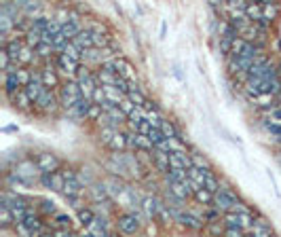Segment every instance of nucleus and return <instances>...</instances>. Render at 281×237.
<instances>
[{
	"label": "nucleus",
	"mask_w": 281,
	"mask_h": 237,
	"mask_svg": "<svg viewBox=\"0 0 281 237\" xmlns=\"http://www.w3.org/2000/svg\"><path fill=\"white\" fill-rule=\"evenodd\" d=\"M80 100H83V94H80V87L76 80H68V83L60 89V104L66 108V111L74 108Z\"/></svg>",
	"instance_id": "obj_1"
},
{
	"label": "nucleus",
	"mask_w": 281,
	"mask_h": 237,
	"mask_svg": "<svg viewBox=\"0 0 281 237\" xmlns=\"http://www.w3.org/2000/svg\"><path fill=\"white\" fill-rule=\"evenodd\" d=\"M239 204V197L233 193L231 189H220V193L214 195V207L220 212H235V205Z\"/></svg>",
	"instance_id": "obj_2"
},
{
	"label": "nucleus",
	"mask_w": 281,
	"mask_h": 237,
	"mask_svg": "<svg viewBox=\"0 0 281 237\" xmlns=\"http://www.w3.org/2000/svg\"><path fill=\"white\" fill-rule=\"evenodd\" d=\"M57 104H60V95L51 89H45V94L38 97V102L34 104V108L40 112H55L57 111Z\"/></svg>",
	"instance_id": "obj_3"
},
{
	"label": "nucleus",
	"mask_w": 281,
	"mask_h": 237,
	"mask_svg": "<svg viewBox=\"0 0 281 237\" xmlns=\"http://www.w3.org/2000/svg\"><path fill=\"white\" fill-rule=\"evenodd\" d=\"M13 174L23 182H30V180H34V178L43 176V172H38V165L34 163V161H21V163L15 167Z\"/></svg>",
	"instance_id": "obj_4"
},
{
	"label": "nucleus",
	"mask_w": 281,
	"mask_h": 237,
	"mask_svg": "<svg viewBox=\"0 0 281 237\" xmlns=\"http://www.w3.org/2000/svg\"><path fill=\"white\" fill-rule=\"evenodd\" d=\"M36 165L43 174H53V172H57V167H60V161H57L55 155H51V153H40L38 159H36Z\"/></svg>",
	"instance_id": "obj_5"
},
{
	"label": "nucleus",
	"mask_w": 281,
	"mask_h": 237,
	"mask_svg": "<svg viewBox=\"0 0 281 237\" xmlns=\"http://www.w3.org/2000/svg\"><path fill=\"white\" fill-rule=\"evenodd\" d=\"M119 229L125 235H133V233H138V229H140V221L133 216V214L125 212V214H121V216H119Z\"/></svg>",
	"instance_id": "obj_6"
},
{
	"label": "nucleus",
	"mask_w": 281,
	"mask_h": 237,
	"mask_svg": "<svg viewBox=\"0 0 281 237\" xmlns=\"http://www.w3.org/2000/svg\"><path fill=\"white\" fill-rule=\"evenodd\" d=\"M114 63H116V72H119L121 79L129 80V83H136V70H133V66L127 60H123V57H114Z\"/></svg>",
	"instance_id": "obj_7"
},
{
	"label": "nucleus",
	"mask_w": 281,
	"mask_h": 237,
	"mask_svg": "<svg viewBox=\"0 0 281 237\" xmlns=\"http://www.w3.org/2000/svg\"><path fill=\"white\" fill-rule=\"evenodd\" d=\"M72 45L76 49H80L85 53V51H89V49H95V40H93V32L91 30H83L72 40Z\"/></svg>",
	"instance_id": "obj_8"
},
{
	"label": "nucleus",
	"mask_w": 281,
	"mask_h": 237,
	"mask_svg": "<svg viewBox=\"0 0 281 237\" xmlns=\"http://www.w3.org/2000/svg\"><path fill=\"white\" fill-rule=\"evenodd\" d=\"M63 195H66L68 199H80V197H83L85 190H83V184H80V180L66 182V187H63Z\"/></svg>",
	"instance_id": "obj_9"
},
{
	"label": "nucleus",
	"mask_w": 281,
	"mask_h": 237,
	"mask_svg": "<svg viewBox=\"0 0 281 237\" xmlns=\"http://www.w3.org/2000/svg\"><path fill=\"white\" fill-rule=\"evenodd\" d=\"M38 72H40V79H43V85H45L47 89H51V91H53V89L57 87V83H60V80H57V74H55L53 70H51L49 66L40 68Z\"/></svg>",
	"instance_id": "obj_10"
},
{
	"label": "nucleus",
	"mask_w": 281,
	"mask_h": 237,
	"mask_svg": "<svg viewBox=\"0 0 281 237\" xmlns=\"http://www.w3.org/2000/svg\"><path fill=\"white\" fill-rule=\"evenodd\" d=\"M260 7H262V13H265V19L268 24H271L273 19H277V15L281 13V4H277V2H266V0H262Z\"/></svg>",
	"instance_id": "obj_11"
},
{
	"label": "nucleus",
	"mask_w": 281,
	"mask_h": 237,
	"mask_svg": "<svg viewBox=\"0 0 281 237\" xmlns=\"http://www.w3.org/2000/svg\"><path fill=\"white\" fill-rule=\"evenodd\" d=\"M23 40H26L28 47L36 51V47H38L40 43H43V34H40L38 30H34V28H28V30H26V36H23Z\"/></svg>",
	"instance_id": "obj_12"
},
{
	"label": "nucleus",
	"mask_w": 281,
	"mask_h": 237,
	"mask_svg": "<svg viewBox=\"0 0 281 237\" xmlns=\"http://www.w3.org/2000/svg\"><path fill=\"white\" fill-rule=\"evenodd\" d=\"M152 159H155V163L159 165V170H161L165 176L169 174V172H172V167H169V155L161 153V150H155V153H152Z\"/></svg>",
	"instance_id": "obj_13"
},
{
	"label": "nucleus",
	"mask_w": 281,
	"mask_h": 237,
	"mask_svg": "<svg viewBox=\"0 0 281 237\" xmlns=\"http://www.w3.org/2000/svg\"><path fill=\"white\" fill-rule=\"evenodd\" d=\"M102 87H104V91H106L108 102H110V104H114V106H121V102L125 100V95H123L116 87H112V85H102Z\"/></svg>",
	"instance_id": "obj_14"
},
{
	"label": "nucleus",
	"mask_w": 281,
	"mask_h": 237,
	"mask_svg": "<svg viewBox=\"0 0 281 237\" xmlns=\"http://www.w3.org/2000/svg\"><path fill=\"white\" fill-rule=\"evenodd\" d=\"M205 174L207 172H201V170H197V167H190L188 170V178L197 189H205Z\"/></svg>",
	"instance_id": "obj_15"
},
{
	"label": "nucleus",
	"mask_w": 281,
	"mask_h": 237,
	"mask_svg": "<svg viewBox=\"0 0 281 237\" xmlns=\"http://www.w3.org/2000/svg\"><path fill=\"white\" fill-rule=\"evenodd\" d=\"M34 60H36V51L30 49L26 45V47L21 49V53H19V60H17V63L23 68V66H30V63H34Z\"/></svg>",
	"instance_id": "obj_16"
},
{
	"label": "nucleus",
	"mask_w": 281,
	"mask_h": 237,
	"mask_svg": "<svg viewBox=\"0 0 281 237\" xmlns=\"http://www.w3.org/2000/svg\"><path fill=\"white\" fill-rule=\"evenodd\" d=\"M11 102H13L15 104V106L17 108H19V111H30V106H32V100H30V97H28V94H26V91H19V94H17L15 97H13V100H11Z\"/></svg>",
	"instance_id": "obj_17"
},
{
	"label": "nucleus",
	"mask_w": 281,
	"mask_h": 237,
	"mask_svg": "<svg viewBox=\"0 0 281 237\" xmlns=\"http://www.w3.org/2000/svg\"><path fill=\"white\" fill-rule=\"evenodd\" d=\"M192 197H195L199 204H203V205H214V193H209L207 189H197Z\"/></svg>",
	"instance_id": "obj_18"
},
{
	"label": "nucleus",
	"mask_w": 281,
	"mask_h": 237,
	"mask_svg": "<svg viewBox=\"0 0 281 237\" xmlns=\"http://www.w3.org/2000/svg\"><path fill=\"white\" fill-rule=\"evenodd\" d=\"M142 111H144V108H142ZM144 121H148V123H150L152 127H156V129H159L161 123H163L165 119H163V117H161V112L155 108V111H144Z\"/></svg>",
	"instance_id": "obj_19"
},
{
	"label": "nucleus",
	"mask_w": 281,
	"mask_h": 237,
	"mask_svg": "<svg viewBox=\"0 0 281 237\" xmlns=\"http://www.w3.org/2000/svg\"><path fill=\"white\" fill-rule=\"evenodd\" d=\"M205 189L209 190V193H220V182H218V178H216V174H214V172L212 170H209L207 172V174H205Z\"/></svg>",
	"instance_id": "obj_20"
},
{
	"label": "nucleus",
	"mask_w": 281,
	"mask_h": 237,
	"mask_svg": "<svg viewBox=\"0 0 281 237\" xmlns=\"http://www.w3.org/2000/svg\"><path fill=\"white\" fill-rule=\"evenodd\" d=\"M53 53H55V49H53V45H51V43H40L36 47V57H38V60H49Z\"/></svg>",
	"instance_id": "obj_21"
},
{
	"label": "nucleus",
	"mask_w": 281,
	"mask_h": 237,
	"mask_svg": "<svg viewBox=\"0 0 281 237\" xmlns=\"http://www.w3.org/2000/svg\"><path fill=\"white\" fill-rule=\"evenodd\" d=\"M95 214H93L91 210H87V207H83V210H78V221L83 222V227L87 229V227H91L93 222H95Z\"/></svg>",
	"instance_id": "obj_22"
},
{
	"label": "nucleus",
	"mask_w": 281,
	"mask_h": 237,
	"mask_svg": "<svg viewBox=\"0 0 281 237\" xmlns=\"http://www.w3.org/2000/svg\"><path fill=\"white\" fill-rule=\"evenodd\" d=\"M159 129L163 131V136H165L167 140H173V138H178V129H175V127H173L172 121H163Z\"/></svg>",
	"instance_id": "obj_23"
},
{
	"label": "nucleus",
	"mask_w": 281,
	"mask_h": 237,
	"mask_svg": "<svg viewBox=\"0 0 281 237\" xmlns=\"http://www.w3.org/2000/svg\"><path fill=\"white\" fill-rule=\"evenodd\" d=\"M91 102H93V104H97V106H104V104L108 102L106 91H104L102 85H97V87H95V91H93V97H91Z\"/></svg>",
	"instance_id": "obj_24"
},
{
	"label": "nucleus",
	"mask_w": 281,
	"mask_h": 237,
	"mask_svg": "<svg viewBox=\"0 0 281 237\" xmlns=\"http://www.w3.org/2000/svg\"><path fill=\"white\" fill-rule=\"evenodd\" d=\"M119 129H114V127H102V131H99V136H102V142L108 144V146H112V140H114V134Z\"/></svg>",
	"instance_id": "obj_25"
},
{
	"label": "nucleus",
	"mask_w": 281,
	"mask_h": 237,
	"mask_svg": "<svg viewBox=\"0 0 281 237\" xmlns=\"http://www.w3.org/2000/svg\"><path fill=\"white\" fill-rule=\"evenodd\" d=\"M32 70H28V68H19V72H17V79H19V83H21V87L26 89L28 85L32 83Z\"/></svg>",
	"instance_id": "obj_26"
},
{
	"label": "nucleus",
	"mask_w": 281,
	"mask_h": 237,
	"mask_svg": "<svg viewBox=\"0 0 281 237\" xmlns=\"http://www.w3.org/2000/svg\"><path fill=\"white\" fill-rule=\"evenodd\" d=\"M0 221H2V227H9L11 222H15V218H13V212L9 210L7 205H0Z\"/></svg>",
	"instance_id": "obj_27"
},
{
	"label": "nucleus",
	"mask_w": 281,
	"mask_h": 237,
	"mask_svg": "<svg viewBox=\"0 0 281 237\" xmlns=\"http://www.w3.org/2000/svg\"><path fill=\"white\" fill-rule=\"evenodd\" d=\"M148 140L152 142V146H155V148H156V146H159V144H161V142H165V140H167V138H165V136H163V131H161V129H156V127H155V129H152V131H150V134H148Z\"/></svg>",
	"instance_id": "obj_28"
},
{
	"label": "nucleus",
	"mask_w": 281,
	"mask_h": 237,
	"mask_svg": "<svg viewBox=\"0 0 281 237\" xmlns=\"http://www.w3.org/2000/svg\"><path fill=\"white\" fill-rule=\"evenodd\" d=\"M190 161H192V167H197V170H201V172H209V163L203 157H199V155H190Z\"/></svg>",
	"instance_id": "obj_29"
},
{
	"label": "nucleus",
	"mask_w": 281,
	"mask_h": 237,
	"mask_svg": "<svg viewBox=\"0 0 281 237\" xmlns=\"http://www.w3.org/2000/svg\"><path fill=\"white\" fill-rule=\"evenodd\" d=\"M51 180H53V190H62V193H63V187H66V180H63L62 172H53V174H51Z\"/></svg>",
	"instance_id": "obj_30"
},
{
	"label": "nucleus",
	"mask_w": 281,
	"mask_h": 237,
	"mask_svg": "<svg viewBox=\"0 0 281 237\" xmlns=\"http://www.w3.org/2000/svg\"><path fill=\"white\" fill-rule=\"evenodd\" d=\"M104 117V108L102 106H97V104H91V108H89V114H87V119H91V121H97L99 123V119Z\"/></svg>",
	"instance_id": "obj_31"
},
{
	"label": "nucleus",
	"mask_w": 281,
	"mask_h": 237,
	"mask_svg": "<svg viewBox=\"0 0 281 237\" xmlns=\"http://www.w3.org/2000/svg\"><path fill=\"white\" fill-rule=\"evenodd\" d=\"M11 63H13V60H11V55L7 53V49H0V70L7 72L11 68Z\"/></svg>",
	"instance_id": "obj_32"
},
{
	"label": "nucleus",
	"mask_w": 281,
	"mask_h": 237,
	"mask_svg": "<svg viewBox=\"0 0 281 237\" xmlns=\"http://www.w3.org/2000/svg\"><path fill=\"white\" fill-rule=\"evenodd\" d=\"M125 146H127V136L121 134V131H116V134H114V140H112V148L123 150Z\"/></svg>",
	"instance_id": "obj_33"
},
{
	"label": "nucleus",
	"mask_w": 281,
	"mask_h": 237,
	"mask_svg": "<svg viewBox=\"0 0 281 237\" xmlns=\"http://www.w3.org/2000/svg\"><path fill=\"white\" fill-rule=\"evenodd\" d=\"M119 108H121V111H123V112H125V114H127V117H129V114H131L133 111H136V108H138V106H136V104H133V102L129 100V97H125V100H123V102H121V106H119Z\"/></svg>",
	"instance_id": "obj_34"
},
{
	"label": "nucleus",
	"mask_w": 281,
	"mask_h": 237,
	"mask_svg": "<svg viewBox=\"0 0 281 237\" xmlns=\"http://www.w3.org/2000/svg\"><path fill=\"white\" fill-rule=\"evenodd\" d=\"M233 43H235V40H231V38H222L220 36V51L224 55H231V51H233Z\"/></svg>",
	"instance_id": "obj_35"
},
{
	"label": "nucleus",
	"mask_w": 281,
	"mask_h": 237,
	"mask_svg": "<svg viewBox=\"0 0 281 237\" xmlns=\"http://www.w3.org/2000/svg\"><path fill=\"white\" fill-rule=\"evenodd\" d=\"M172 144V153H186V144L180 140V138H173V140H169Z\"/></svg>",
	"instance_id": "obj_36"
},
{
	"label": "nucleus",
	"mask_w": 281,
	"mask_h": 237,
	"mask_svg": "<svg viewBox=\"0 0 281 237\" xmlns=\"http://www.w3.org/2000/svg\"><path fill=\"white\" fill-rule=\"evenodd\" d=\"M21 11H23V13L34 15V13H38V11H40V4L38 2H21Z\"/></svg>",
	"instance_id": "obj_37"
},
{
	"label": "nucleus",
	"mask_w": 281,
	"mask_h": 237,
	"mask_svg": "<svg viewBox=\"0 0 281 237\" xmlns=\"http://www.w3.org/2000/svg\"><path fill=\"white\" fill-rule=\"evenodd\" d=\"M55 222L60 224V229H70V222H72V221H70V216H66V214L57 212L55 214Z\"/></svg>",
	"instance_id": "obj_38"
},
{
	"label": "nucleus",
	"mask_w": 281,
	"mask_h": 237,
	"mask_svg": "<svg viewBox=\"0 0 281 237\" xmlns=\"http://www.w3.org/2000/svg\"><path fill=\"white\" fill-rule=\"evenodd\" d=\"M207 229H209V233L216 235V237L224 235V231H226V229H222V224H220V222H207Z\"/></svg>",
	"instance_id": "obj_39"
},
{
	"label": "nucleus",
	"mask_w": 281,
	"mask_h": 237,
	"mask_svg": "<svg viewBox=\"0 0 281 237\" xmlns=\"http://www.w3.org/2000/svg\"><path fill=\"white\" fill-rule=\"evenodd\" d=\"M218 218H220V210H216V207L203 214V221H209V222H218Z\"/></svg>",
	"instance_id": "obj_40"
},
{
	"label": "nucleus",
	"mask_w": 281,
	"mask_h": 237,
	"mask_svg": "<svg viewBox=\"0 0 281 237\" xmlns=\"http://www.w3.org/2000/svg\"><path fill=\"white\" fill-rule=\"evenodd\" d=\"M62 172V176H63V180L70 182V180H78V176H76V172L74 170H60Z\"/></svg>",
	"instance_id": "obj_41"
},
{
	"label": "nucleus",
	"mask_w": 281,
	"mask_h": 237,
	"mask_svg": "<svg viewBox=\"0 0 281 237\" xmlns=\"http://www.w3.org/2000/svg\"><path fill=\"white\" fill-rule=\"evenodd\" d=\"M224 237H245V233L241 229H226L224 231Z\"/></svg>",
	"instance_id": "obj_42"
},
{
	"label": "nucleus",
	"mask_w": 281,
	"mask_h": 237,
	"mask_svg": "<svg viewBox=\"0 0 281 237\" xmlns=\"http://www.w3.org/2000/svg\"><path fill=\"white\" fill-rule=\"evenodd\" d=\"M43 212L45 214H57L55 212V204H51V201H43Z\"/></svg>",
	"instance_id": "obj_43"
},
{
	"label": "nucleus",
	"mask_w": 281,
	"mask_h": 237,
	"mask_svg": "<svg viewBox=\"0 0 281 237\" xmlns=\"http://www.w3.org/2000/svg\"><path fill=\"white\" fill-rule=\"evenodd\" d=\"M53 235H55V237H74L70 229H55V231H53Z\"/></svg>",
	"instance_id": "obj_44"
},
{
	"label": "nucleus",
	"mask_w": 281,
	"mask_h": 237,
	"mask_svg": "<svg viewBox=\"0 0 281 237\" xmlns=\"http://www.w3.org/2000/svg\"><path fill=\"white\" fill-rule=\"evenodd\" d=\"M40 182H43L47 189H53V180H51V174H43V176H40Z\"/></svg>",
	"instance_id": "obj_45"
},
{
	"label": "nucleus",
	"mask_w": 281,
	"mask_h": 237,
	"mask_svg": "<svg viewBox=\"0 0 281 237\" xmlns=\"http://www.w3.org/2000/svg\"><path fill=\"white\" fill-rule=\"evenodd\" d=\"M83 237H93V235H91V233H89V231H87V229H85V235H83Z\"/></svg>",
	"instance_id": "obj_46"
},
{
	"label": "nucleus",
	"mask_w": 281,
	"mask_h": 237,
	"mask_svg": "<svg viewBox=\"0 0 281 237\" xmlns=\"http://www.w3.org/2000/svg\"><path fill=\"white\" fill-rule=\"evenodd\" d=\"M43 237H55L53 233H47V235H43Z\"/></svg>",
	"instance_id": "obj_47"
},
{
	"label": "nucleus",
	"mask_w": 281,
	"mask_h": 237,
	"mask_svg": "<svg viewBox=\"0 0 281 237\" xmlns=\"http://www.w3.org/2000/svg\"><path fill=\"white\" fill-rule=\"evenodd\" d=\"M245 237H254V235H245Z\"/></svg>",
	"instance_id": "obj_48"
},
{
	"label": "nucleus",
	"mask_w": 281,
	"mask_h": 237,
	"mask_svg": "<svg viewBox=\"0 0 281 237\" xmlns=\"http://www.w3.org/2000/svg\"><path fill=\"white\" fill-rule=\"evenodd\" d=\"M279 80H281V79H279Z\"/></svg>",
	"instance_id": "obj_49"
}]
</instances>
